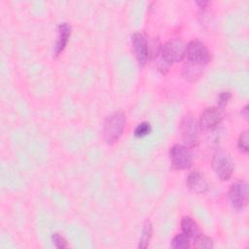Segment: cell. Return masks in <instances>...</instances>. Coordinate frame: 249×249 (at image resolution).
I'll use <instances>...</instances> for the list:
<instances>
[{
  "label": "cell",
  "instance_id": "19",
  "mask_svg": "<svg viewBox=\"0 0 249 249\" xmlns=\"http://www.w3.org/2000/svg\"><path fill=\"white\" fill-rule=\"evenodd\" d=\"M52 241L53 245L58 249H64L68 247V242L59 232H53L52 234Z\"/></svg>",
  "mask_w": 249,
  "mask_h": 249
},
{
  "label": "cell",
  "instance_id": "5",
  "mask_svg": "<svg viewBox=\"0 0 249 249\" xmlns=\"http://www.w3.org/2000/svg\"><path fill=\"white\" fill-rule=\"evenodd\" d=\"M187 45L180 39H170L161 47V58L168 64L180 62L186 56Z\"/></svg>",
  "mask_w": 249,
  "mask_h": 249
},
{
  "label": "cell",
  "instance_id": "14",
  "mask_svg": "<svg viewBox=\"0 0 249 249\" xmlns=\"http://www.w3.org/2000/svg\"><path fill=\"white\" fill-rule=\"evenodd\" d=\"M153 235V225L150 220H146L143 224V228L141 231V235L138 241V248L144 249L149 246Z\"/></svg>",
  "mask_w": 249,
  "mask_h": 249
},
{
  "label": "cell",
  "instance_id": "12",
  "mask_svg": "<svg viewBox=\"0 0 249 249\" xmlns=\"http://www.w3.org/2000/svg\"><path fill=\"white\" fill-rule=\"evenodd\" d=\"M181 230L184 234L190 238H195L200 234V230L197 223L189 216H185L181 220Z\"/></svg>",
  "mask_w": 249,
  "mask_h": 249
},
{
  "label": "cell",
  "instance_id": "2",
  "mask_svg": "<svg viewBox=\"0 0 249 249\" xmlns=\"http://www.w3.org/2000/svg\"><path fill=\"white\" fill-rule=\"evenodd\" d=\"M212 168L217 177L222 181L231 179L233 172V160L231 155L223 150H218L214 153L211 160Z\"/></svg>",
  "mask_w": 249,
  "mask_h": 249
},
{
  "label": "cell",
  "instance_id": "20",
  "mask_svg": "<svg viewBox=\"0 0 249 249\" xmlns=\"http://www.w3.org/2000/svg\"><path fill=\"white\" fill-rule=\"evenodd\" d=\"M231 98V92L225 90V91H221L217 97V107H219L220 109H224L227 104L229 103V101Z\"/></svg>",
  "mask_w": 249,
  "mask_h": 249
},
{
  "label": "cell",
  "instance_id": "15",
  "mask_svg": "<svg viewBox=\"0 0 249 249\" xmlns=\"http://www.w3.org/2000/svg\"><path fill=\"white\" fill-rule=\"evenodd\" d=\"M170 246L174 249H189L191 248V241L190 237H188L186 234L179 233L175 235L170 243Z\"/></svg>",
  "mask_w": 249,
  "mask_h": 249
},
{
  "label": "cell",
  "instance_id": "22",
  "mask_svg": "<svg viewBox=\"0 0 249 249\" xmlns=\"http://www.w3.org/2000/svg\"><path fill=\"white\" fill-rule=\"evenodd\" d=\"M196 4L199 6V8H205L206 6L209 5V2H207V1H197Z\"/></svg>",
  "mask_w": 249,
  "mask_h": 249
},
{
  "label": "cell",
  "instance_id": "11",
  "mask_svg": "<svg viewBox=\"0 0 249 249\" xmlns=\"http://www.w3.org/2000/svg\"><path fill=\"white\" fill-rule=\"evenodd\" d=\"M57 30H58V36H57V40H56V43L53 48V55L54 56L59 55L60 53L64 51V49L69 41V38L71 36L72 27L67 22H61L58 25Z\"/></svg>",
  "mask_w": 249,
  "mask_h": 249
},
{
  "label": "cell",
  "instance_id": "1",
  "mask_svg": "<svg viewBox=\"0 0 249 249\" xmlns=\"http://www.w3.org/2000/svg\"><path fill=\"white\" fill-rule=\"evenodd\" d=\"M125 115L123 111H116L105 119L102 135L108 145H113L120 139L125 126Z\"/></svg>",
  "mask_w": 249,
  "mask_h": 249
},
{
  "label": "cell",
  "instance_id": "21",
  "mask_svg": "<svg viewBox=\"0 0 249 249\" xmlns=\"http://www.w3.org/2000/svg\"><path fill=\"white\" fill-rule=\"evenodd\" d=\"M249 106L246 104L242 109H241V112H240V114H241V116H242V118L244 119V120H248V117H249Z\"/></svg>",
  "mask_w": 249,
  "mask_h": 249
},
{
  "label": "cell",
  "instance_id": "9",
  "mask_svg": "<svg viewBox=\"0 0 249 249\" xmlns=\"http://www.w3.org/2000/svg\"><path fill=\"white\" fill-rule=\"evenodd\" d=\"M132 50L140 67H144L149 59V46L145 36L140 32H135L131 36Z\"/></svg>",
  "mask_w": 249,
  "mask_h": 249
},
{
  "label": "cell",
  "instance_id": "10",
  "mask_svg": "<svg viewBox=\"0 0 249 249\" xmlns=\"http://www.w3.org/2000/svg\"><path fill=\"white\" fill-rule=\"evenodd\" d=\"M187 186L193 193L197 195L206 193L209 187L204 175L198 170H194L189 173L187 177Z\"/></svg>",
  "mask_w": 249,
  "mask_h": 249
},
{
  "label": "cell",
  "instance_id": "3",
  "mask_svg": "<svg viewBox=\"0 0 249 249\" xmlns=\"http://www.w3.org/2000/svg\"><path fill=\"white\" fill-rule=\"evenodd\" d=\"M180 130L184 145L189 148L197 146L199 141L200 126L198 121L192 114H187L182 119Z\"/></svg>",
  "mask_w": 249,
  "mask_h": 249
},
{
  "label": "cell",
  "instance_id": "4",
  "mask_svg": "<svg viewBox=\"0 0 249 249\" xmlns=\"http://www.w3.org/2000/svg\"><path fill=\"white\" fill-rule=\"evenodd\" d=\"M169 160L174 169H188L193 164V154L186 145L174 144L169 150Z\"/></svg>",
  "mask_w": 249,
  "mask_h": 249
},
{
  "label": "cell",
  "instance_id": "18",
  "mask_svg": "<svg viewBox=\"0 0 249 249\" xmlns=\"http://www.w3.org/2000/svg\"><path fill=\"white\" fill-rule=\"evenodd\" d=\"M248 142H249L248 130L245 129L239 134V137L237 140V148L241 153L243 154L248 153Z\"/></svg>",
  "mask_w": 249,
  "mask_h": 249
},
{
  "label": "cell",
  "instance_id": "16",
  "mask_svg": "<svg viewBox=\"0 0 249 249\" xmlns=\"http://www.w3.org/2000/svg\"><path fill=\"white\" fill-rule=\"evenodd\" d=\"M193 246L199 249H211L213 248V240L209 236L200 233L196 237H195Z\"/></svg>",
  "mask_w": 249,
  "mask_h": 249
},
{
  "label": "cell",
  "instance_id": "8",
  "mask_svg": "<svg viewBox=\"0 0 249 249\" xmlns=\"http://www.w3.org/2000/svg\"><path fill=\"white\" fill-rule=\"evenodd\" d=\"M224 113L223 110L217 106L207 107L200 114L198 124L200 129L210 130L215 128L223 120Z\"/></svg>",
  "mask_w": 249,
  "mask_h": 249
},
{
  "label": "cell",
  "instance_id": "6",
  "mask_svg": "<svg viewBox=\"0 0 249 249\" xmlns=\"http://www.w3.org/2000/svg\"><path fill=\"white\" fill-rule=\"evenodd\" d=\"M229 200L235 211H242L248 202V186L243 180L235 181L230 188Z\"/></svg>",
  "mask_w": 249,
  "mask_h": 249
},
{
  "label": "cell",
  "instance_id": "13",
  "mask_svg": "<svg viewBox=\"0 0 249 249\" xmlns=\"http://www.w3.org/2000/svg\"><path fill=\"white\" fill-rule=\"evenodd\" d=\"M202 72H203V66H200V65H197V64L188 61L182 69V76L186 80H188L190 82H194V81H196L197 79H199Z\"/></svg>",
  "mask_w": 249,
  "mask_h": 249
},
{
  "label": "cell",
  "instance_id": "7",
  "mask_svg": "<svg viewBox=\"0 0 249 249\" xmlns=\"http://www.w3.org/2000/svg\"><path fill=\"white\" fill-rule=\"evenodd\" d=\"M186 56L189 62L205 66L210 60V53L204 43L198 40H193L187 45Z\"/></svg>",
  "mask_w": 249,
  "mask_h": 249
},
{
  "label": "cell",
  "instance_id": "17",
  "mask_svg": "<svg viewBox=\"0 0 249 249\" xmlns=\"http://www.w3.org/2000/svg\"><path fill=\"white\" fill-rule=\"evenodd\" d=\"M152 130L151 124L148 122H142L137 124V126L134 129V136L137 138H142L148 135Z\"/></svg>",
  "mask_w": 249,
  "mask_h": 249
}]
</instances>
